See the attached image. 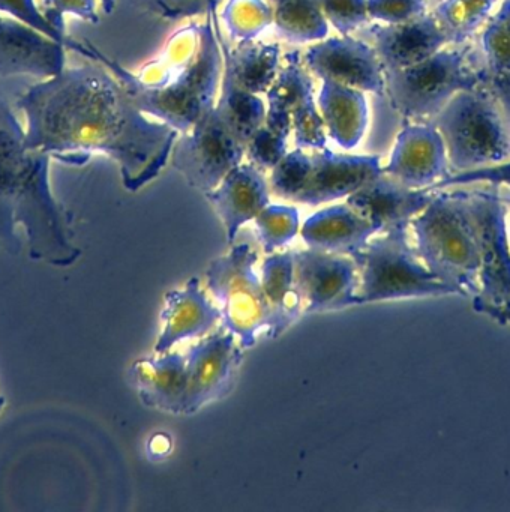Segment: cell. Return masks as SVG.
I'll list each match as a JSON object with an SVG mask.
<instances>
[{
  "instance_id": "obj_12",
  "label": "cell",
  "mask_w": 510,
  "mask_h": 512,
  "mask_svg": "<svg viewBox=\"0 0 510 512\" xmlns=\"http://www.w3.org/2000/svg\"><path fill=\"white\" fill-rule=\"evenodd\" d=\"M294 286L303 313L341 310L354 305L359 271L353 257L324 251H293Z\"/></svg>"
},
{
  "instance_id": "obj_17",
  "label": "cell",
  "mask_w": 510,
  "mask_h": 512,
  "mask_svg": "<svg viewBox=\"0 0 510 512\" xmlns=\"http://www.w3.org/2000/svg\"><path fill=\"white\" fill-rule=\"evenodd\" d=\"M368 34L383 71L413 67L450 44L434 14L426 13L398 25H372Z\"/></svg>"
},
{
  "instance_id": "obj_36",
  "label": "cell",
  "mask_w": 510,
  "mask_h": 512,
  "mask_svg": "<svg viewBox=\"0 0 510 512\" xmlns=\"http://www.w3.org/2000/svg\"><path fill=\"white\" fill-rule=\"evenodd\" d=\"M249 158L261 169H275L287 155V139L261 127L246 145Z\"/></svg>"
},
{
  "instance_id": "obj_35",
  "label": "cell",
  "mask_w": 510,
  "mask_h": 512,
  "mask_svg": "<svg viewBox=\"0 0 510 512\" xmlns=\"http://www.w3.org/2000/svg\"><path fill=\"white\" fill-rule=\"evenodd\" d=\"M96 4L98 0H42L41 10L57 31L66 34V16L75 17L87 23H98Z\"/></svg>"
},
{
  "instance_id": "obj_43",
  "label": "cell",
  "mask_w": 510,
  "mask_h": 512,
  "mask_svg": "<svg viewBox=\"0 0 510 512\" xmlns=\"http://www.w3.org/2000/svg\"><path fill=\"white\" fill-rule=\"evenodd\" d=\"M507 238H509V245H510V230H509V235H507Z\"/></svg>"
},
{
  "instance_id": "obj_9",
  "label": "cell",
  "mask_w": 510,
  "mask_h": 512,
  "mask_svg": "<svg viewBox=\"0 0 510 512\" xmlns=\"http://www.w3.org/2000/svg\"><path fill=\"white\" fill-rule=\"evenodd\" d=\"M257 259L251 245L243 242L210 263L206 272L207 289L221 305L224 328L242 347L254 346L258 332L270 325L269 304L254 272Z\"/></svg>"
},
{
  "instance_id": "obj_3",
  "label": "cell",
  "mask_w": 510,
  "mask_h": 512,
  "mask_svg": "<svg viewBox=\"0 0 510 512\" xmlns=\"http://www.w3.org/2000/svg\"><path fill=\"white\" fill-rule=\"evenodd\" d=\"M51 158L29 148L8 101L0 97V202L26 230L30 257L69 266L80 251L69 241L68 221L50 185Z\"/></svg>"
},
{
  "instance_id": "obj_2",
  "label": "cell",
  "mask_w": 510,
  "mask_h": 512,
  "mask_svg": "<svg viewBox=\"0 0 510 512\" xmlns=\"http://www.w3.org/2000/svg\"><path fill=\"white\" fill-rule=\"evenodd\" d=\"M84 58L104 65L144 115L161 119L177 133H186L215 106L222 52L213 28L212 11L204 25L186 26L168 40L161 55L137 74L86 44Z\"/></svg>"
},
{
  "instance_id": "obj_30",
  "label": "cell",
  "mask_w": 510,
  "mask_h": 512,
  "mask_svg": "<svg viewBox=\"0 0 510 512\" xmlns=\"http://www.w3.org/2000/svg\"><path fill=\"white\" fill-rule=\"evenodd\" d=\"M497 0H444L435 10L450 44H464L489 19Z\"/></svg>"
},
{
  "instance_id": "obj_19",
  "label": "cell",
  "mask_w": 510,
  "mask_h": 512,
  "mask_svg": "<svg viewBox=\"0 0 510 512\" xmlns=\"http://www.w3.org/2000/svg\"><path fill=\"white\" fill-rule=\"evenodd\" d=\"M206 199L221 218L228 244H231L240 227L255 220L269 205V190L257 167L240 163L215 190L206 193Z\"/></svg>"
},
{
  "instance_id": "obj_5",
  "label": "cell",
  "mask_w": 510,
  "mask_h": 512,
  "mask_svg": "<svg viewBox=\"0 0 510 512\" xmlns=\"http://www.w3.org/2000/svg\"><path fill=\"white\" fill-rule=\"evenodd\" d=\"M431 124L443 137L453 173L510 160V124L486 86L453 95Z\"/></svg>"
},
{
  "instance_id": "obj_24",
  "label": "cell",
  "mask_w": 510,
  "mask_h": 512,
  "mask_svg": "<svg viewBox=\"0 0 510 512\" xmlns=\"http://www.w3.org/2000/svg\"><path fill=\"white\" fill-rule=\"evenodd\" d=\"M318 104L329 136L344 149L359 145L368 125V106L363 92L323 80Z\"/></svg>"
},
{
  "instance_id": "obj_38",
  "label": "cell",
  "mask_w": 510,
  "mask_h": 512,
  "mask_svg": "<svg viewBox=\"0 0 510 512\" xmlns=\"http://www.w3.org/2000/svg\"><path fill=\"white\" fill-rule=\"evenodd\" d=\"M509 185L510 187V160L497 166L482 167V169L468 170V172L450 173L446 178L434 185L431 190H446V188L459 187V185L477 184Z\"/></svg>"
},
{
  "instance_id": "obj_16",
  "label": "cell",
  "mask_w": 510,
  "mask_h": 512,
  "mask_svg": "<svg viewBox=\"0 0 510 512\" xmlns=\"http://www.w3.org/2000/svg\"><path fill=\"white\" fill-rule=\"evenodd\" d=\"M59 41L0 14V77L32 76L45 80L66 67Z\"/></svg>"
},
{
  "instance_id": "obj_18",
  "label": "cell",
  "mask_w": 510,
  "mask_h": 512,
  "mask_svg": "<svg viewBox=\"0 0 510 512\" xmlns=\"http://www.w3.org/2000/svg\"><path fill=\"white\" fill-rule=\"evenodd\" d=\"M435 191L414 190L381 173L377 178L350 194L347 205L368 220L378 233L398 226H410L411 220L423 211Z\"/></svg>"
},
{
  "instance_id": "obj_20",
  "label": "cell",
  "mask_w": 510,
  "mask_h": 512,
  "mask_svg": "<svg viewBox=\"0 0 510 512\" xmlns=\"http://www.w3.org/2000/svg\"><path fill=\"white\" fill-rule=\"evenodd\" d=\"M129 377L147 407L173 415L185 413L186 356L168 350L152 358L138 359L132 364Z\"/></svg>"
},
{
  "instance_id": "obj_8",
  "label": "cell",
  "mask_w": 510,
  "mask_h": 512,
  "mask_svg": "<svg viewBox=\"0 0 510 512\" xmlns=\"http://www.w3.org/2000/svg\"><path fill=\"white\" fill-rule=\"evenodd\" d=\"M383 173L377 155H342L321 149L290 152L273 169L272 190L285 200L317 206L348 197Z\"/></svg>"
},
{
  "instance_id": "obj_22",
  "label": "cell",
  "mask_w": 510,
  "mask_h": 512,
  "mask_svg": "<svg viewBox=\"0 0 510 512\" xmlns=\"http://www.w3.org/2000/svg\"><path fill=\"white\" fill-rule=\"evenodd\" d=\"M378 230L351 206H332L311 215L300 235L312 250L351 256L362 250Z\"/></svg>"
},
{
  "instance_id": "obj_26",
  "label": "cell",
  "mask_w": 510,
  "mask_h": 512,
  "mask_svg": "<svg viewBox=\"0 0 510 512\" xmlns=\"http://www.w3.org/2000/svg\"><path fill=\"white\" fill-rule=\"evenodd\" d=\"M285 67L267 89L269 109L266 112V127L272 133L287 139L291 133V118L309 103H314L312 82L303 70L302 59L297 52L285 56Z\"/></svg>"
},
{
  "instance_id": "obj_6",
  "label": "cell",
  "mask_w": 510,
  "mask_h": 512,
  "mask_svg": "<svg viewBox=\"0 0 510 512\" xmlns=\"http://www.w3.org/2000/svg\"><path fill=\"white\" fill-rule=\"evenodd\" d=\"M390 106L407 119L434 118L453 95L486 86L480 50L453 44L413 67L384 71Z\"/></svg>"
},
{
  "instance_id": "obj_7",
  "label": "cell",
  "mask_w": 510,
  "mask_h": 512,
  "mask_svg": "<svg viewBox=\"0 0 510 512\" xmlns=\"http://www.w3.org/2000/svg\"><path fill=\"white\" fill-rule=\"evenodd\" d=\"M408 227L386 230L351 254L359 271L354 305L425 296L456 295L438 280L411 247Z\"/></svg>"
},
{
  "instance_id": "obj_31",
  "label": "cell",
  "mask_w": 510,
  "mask_h": 512,
  "mask_svg": "<svg viewBox=\"0 0 510 512\" xmlns=\"http://www.w3.org/2000/svg\"><path fill=\"white\" fill-rule=\"evenodd\" d=\"M221 19L233 40L252 41L273 22V11L263 0H228Z\"/></svg>"
},
{
  "instance_id": "obj_13",
  "label": "cell",
  "mask_w": 510,
  "mask_h": 512,
  "mask_svg": "<svg viewBox=\"0 0 510 512\" xmlns=\"http://www.w3.org/2000/svg\"><path fill=\"white\" fill-rule=\"evenodd\" d=\"M240 362L242 346L237 344L236 335L224 326L189 347L186 355L188 391L183 415L197 412L228 392Z\"/></svg>"
},
{
  "instance_id": "obj_1",
  "label": "cell",
  "mask_w": 510,
  "mask_h": 512,
  "mask_svg": "<svg viewBox=\"0 0 510 512\" xmlns=\"http://www.w3.org/2000/svg\"><path fill=\"white\" fill-rule=\"evenodd\" d=\"M29 148L53 161L84 166L93 155L119 164L123 185L138 191L170 160L177 131L150 122L122 83L99 64L65 67L17 101Z\"/></svg>"
},
{
  "instance_id": "obj_14",
  "label": "cell",
  "mask_w": 510,
  "mask_h": 512,
  "mask_svg": "<svg viewBox=\"0 0 510 512\" xmlns=\"http://www.w3.org/2000/svg\"><path fill=\"white\" fill-rule=\"evenodd\" d=\"M383 172L414 190H431L450 175L446 145L432 124L405 125Z\"/></svg>"
},
{
  "instance_id": "obj_34",
  "label": "cell",
  "mask_w": 510,
  "mask_h": 512,
  "mask_svg": "<svg viewBox=\"0 0 510 512\" xmlns=\"http://www.w3.org/2000/svg\"><path fill=\"white\" fill-rule=\"evenodd\" d=\"M318 4L339 34L348 35L368 22L366 0H318Z\"/></svg>"
},
{
  "instance_id": "obj_41",
  "label": "cell",
  "mask_w": 510,
  "mask_h": 512,
  "mask_svg": "<svg viewBox=\"0 0 510 512\" xmlns=\"http://www.w3.org/2000/svg\"><path fill=\"white\" fill-rule=\"evenodd\" d=\"M3 409H5V398H3V395L0 394V413L3 412Z\"/></svg>"
},
{
  "instance_id": "obj_39",
  "label": "cell",
  "mask_w": 510,
  "mask_h": 512,
  "mask_svg": "<svg viewBox=\"0 0 510 512\" xmlns=\"http://www.w3.org/2000/svg\"><path fill=\"white\" fill-rule=\"evenodd\" d=\"M222 0H146L147 7L161 19L177 20L209 14Z\"/></svg>"
},
{
  "instance_id": "obj_29",
  "label": "cell",
  "mask_w": 510,
  "mask_h": 512,
  "mask_svg": "<svg viewBox=\"0 0 510 512\" xmlns=\"http://www.w3.org/2000/svg\"><path fill=\"white\" fill-rule=\"evenodd\" d=\"M276 32L294 44L326 38L327 20L318 0H288L273 11Z\"/></svg>"
},
{
  "instance_id": "obj_4",
  "label": "cell",
  "mask_w": 510,
  "mask_h": 512,
  "mask_svg": "<svg viewBox=\"0 0 510 512\" xmlns=\"http://www.w3.org/2000/svg\"><path fill=\"white\" fill-rule=\"evenodd\" d=\"M410 226L423 265L456 295L473 296L477 292L480 253L470 191L435 190L431 202Z\"/></svg>"
},
{
  "instance_id": "obj_33",
  "label": "cell",
  "mask_w": 510,
  "mask_h": 512,
  "mask_svg": "<svg viewBox=\"0 0 510 512\" xmlns=\"http://www.w3.org/2000/svg\"><path fill=\"white\" fill-rule=\"evenodd\" d=\"M0 14L3 16L11 17L53 40L59 41L63 46L72 52H77L80 43L72 40L66 34L57 31L47 17L42 13L41 5L36 4L35 0H0Z\"/></svg>"
},
{
  "instance_id": "obj_32",
  "label": "cell",
  "mask_w": 510,
  "mask_h": 512,
  "mask_svg": "<svg viewBox=\"0 0 510 512\" xmlns=\"http://www.w3.org/2000/svg\"><path fill=\"white\" fill-rule=\"evenodd\" d=\"M258 239L266 253L293 241L299 230V212L293 206L267 205L255 217Z\"/></svg>"
},
{
  "instance_id": "obj_23",
  "label": "cell",
  "mask_w": 510,
  "mask_h": 512,
  "mask_svg": "<svg viewBox=\"0 0 510 512\" xmlns=\"http://www.w3.org/2000/svg\"><path fill=\"white\" fill-rule=\"evenodd\" d=\"M216 40L224 56V74L243 91L251 94L267 92L279 68V47L276 44L242 41L236 49H230L218 28V14L212 10Z\"/></svg>"
},
{
  "instance_id": "obj_15",
  "label": "cell",
  "mask_w": 510,
  "mask_h": 512,
  "mask_svg": "<svg viewBox=\"0 0 510 512\" xmlns=\"http://www.w3.org/2000/svg\"><path fill=\"white\" fill-rule=\"evenodd\" d=\"M305 62L321 80L377 95H383L386 89L383 67L375 50L347 35L311 47Z\"/></svg>"
},
{
  "instance_id": "obj_42",
  "label": "cell",
  "mask_w": 510,
  "mask_h": 512,
  "mask_svg": "<svg viewBox=\"0 0 510 512\" xmlns=\"http://www.w3.org/2000/svg\"><path fill=\"white\" fill-rule=\"evenodd\" d=\"M272 2H275V4L278 5V4H284V2H288V0H272Z\"/></svg>"
},
{
  "instance_id": "obj_40",
  "label": "cell",
  "mask_w": 510,
  "mask_h": 512,
  "mask_svg": "<svg viewBox=\"0 0 510 512\" xmlns=\"http://www.w3.org/2000/svg\"><path fill=\"white\" fill-rule=\"evenodd\" d=\"M99 2H101V7L105 14L113 13L114 7H116V0H99Z\"/></svg>"
},
{
  "instance_id": "obj_27",
  "label": "cell",
  "mask_w": 510,
  "mask_h": 512,
  "mask_svg": "<svg viewBox=\"0 0 510 512\" xmlns=\"http://www.w3.org/2000/svg\"><path fill=\"white\" fill-rule=\"evenodd\" d=\"M261 286L270 308L267 334L278 337L303 313L302 299L294 286L293 251L273 254L264 260Z\"/></svg>"
},
{
  "instance_id": "obj_28",
  "label": "cell",
  "mask_w": 510,
  "mask_h": 512,
  "mask_svg": "<svg viewBox=\"0 0 510 512\" xmlns=\"http://www.w3.org/2000/svg\"><path fill=\"white\" fill-rule=\"evenodd\" d=\"M215 106L222 121L245 148L266 121L263 101L255 97V94L243 91L225 74L221 98Z\"/></svg>"
},
{
  "instance_id": "obj_37",
  "label": "cell",
  "mask_w": 510,
  "mask_h": 512,
  "mask_svg": "<svg viewBox=\"0 0 510 512\" xmlns=\"http://www.w3.org/2000/svg\"><path fill=\"white\" fill-rule=\"evenodd\" d=\"M368 16L387 25L410 22L426 13V0H366Z\"/></svg>"
},
{
  "instance_id": "obj_21",
  "label": "cell",
  "mask_w": 510,
  "mask_h": 512,
  "mask_svg": "<svg viewBox=\"0 0 510 512\" xmlns=\"http://www.w3.org/2000/svg\"><path fill=\"white\" fill-rule=\"evenodd\" d=\"M161 319L164 328L156 341L155 353L168 352L179 341L209 334L221 320V310L204 295L200 281L192 278L183 289L165 295Z\"/></svg>"
},
{
  "instance_id": "obj_25",
  "label": "cell",
  "mask_w": 510,
  "mask_h": 512,
  "mask_svg": "<svg viewBox=\"0 0 510 512\" xmlns=\"http://www.w3.org/2000/svg\"><path fill=\"white\" fill-rule=\"evenodd\" d=\"M480 56L486 88L510 124V0H504L497 13L486 20L480 35Z\"/></svg>"
},
{
  "instance_id": "obj_11",
  "label": "cell",
  "mask_w": 510,
  "mask_h": 512,
  "mask_svg": "<svg viewBox=\"0 0 510 512\" xmlns=\"http://www.w3.org/2000/svg\"><path fill=\"white\" fill-rule=\"evenodd\" d=\"M246 148L222 121L216 106L210 107L191 130L176 140L171 164L195 190L209 193L242 163Z\"/></svg>"
},
{
  "instance_id": "obj_10",
  "label": "cell",
  "mask_w": 510,
  "mask_h": 512,
  "mask_svg": "<svg viewBox=\"0 0 510 512\" xmlns=\"http://www.w3.org/2000/svg\"><path fill=\"white\" fill-rule=\"evenodd\" d=\"M470 205L479 230V277L473 310L498 325H510V245L506 205L497 190L470 191Z\"/></svg>"
}]
</instances>
